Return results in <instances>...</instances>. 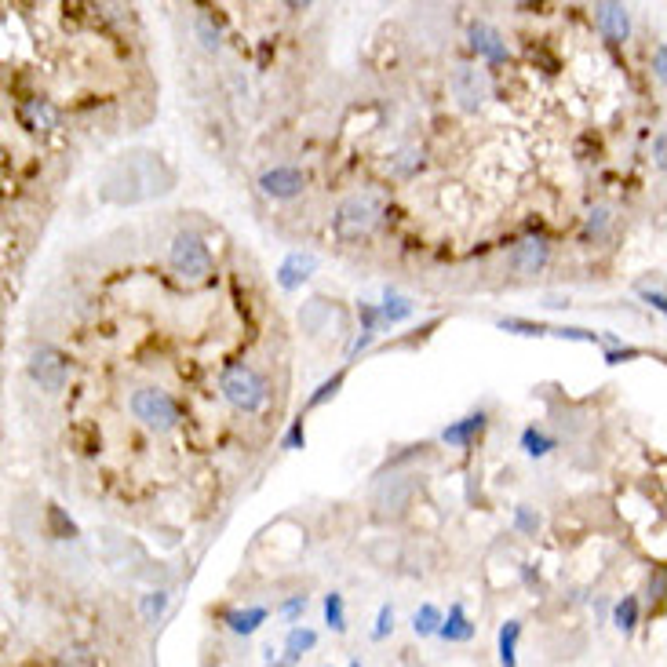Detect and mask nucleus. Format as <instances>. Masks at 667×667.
Masks as SVG:
<instances>
[{
	"instance_id": "nucleus-1",
	"label": "nucleus",
	"mask_w": 667,
	"mask_h": 667,
	"mask_svg": "<svg viewBox=\"0 0 667 667\" xmlns=\"http://www.w3.org/2000/svg\"><path fill=\"white\" fill-rule=\"evenodd\" d=\"M175 183L172 168L154 154H124L103 175V197L113 205H139L168 194Z\"/></svg>"
},
{
	"instance_id": "nucleus-2",
	"label": "nucleus",
	"mask_w": 667,
	"mask_h": 667,
	"mask_svg": "<svg viewBox=\"0 0 667 667\" xmlns=\"http://www.w3.org/2000/svg\"><path fill=\"white\" fill-rule=\"evenodd\" d=\"M380 216H383V197L372 194V190H361V194H350L339 201L332 226H336V234L343 241H361V237H369L380 226Z\"/></svg>"
},
{
	"instance_id": "nucleus-3",
	"label": "nucleus",
	"mask_w": 667,
	"mask_h": 667,
	"mask_svg": "<svg viewBox=\"0 0 667 667\" xmlns=\"http://www.w3.org/2000/svg\"><path fill=\"white\" fill-rule=\"evenodd\" d=\"M219 390L237 412H259L267 405V383L248 365H226L219 376Z\"/></svg>"
},
{
	"instance_id": "nucleus-4",
	"label": "nucleus",
	"mask_w": 667,
	"mask_h": 667,
	"mask_svg": "<svg viewBox=\"0 0 667 667\" xmlns=\"http://www.w3.org/2000/svg\"><path fill=\"white\" fill-rule=\"evenodd\" d=\"M168 263L183 281H205L212 274V252L197 234L183 230V234L172 237V248H168Z\"/></svg>"
},
{
	"instance_id": "nucleus-5",
	"label": "nucleus",
	"mask_w": 667,
	"mask_h": 667,
	"mask_svg": "<svg viewBox=\"0 0 667 667\" xmlns=\"http://www.w3.org/2000/svg\"><path fill=\"white\" fill-rule=\"evenodd\" d=\"M132 412L135 420H143L150 431H172L179 423V405L168 390L161 387H139L132 394Z\"/></svg>"
},
{
	"instance_id": "nucleus-6",
	"label": "nucleus",
	"mask_w": 667,
	"mask_h": 667,
	"mask_svg": "<svg viewBox=\"0 0 667 667\" xmlns=\"http://www.w3.org/2000/svg\"><path fill=\"white\" fill-rule=\"evenodd\" d=\"M449 88H452V99L460 106L463 113H478L485 103H489V77L485 70L471 66V62H460L449 77Z\"/></svg>"
},
{
	"instance_id": "nucleus-7",
	"label": "nucleus",
	"mask_w": 667,
	"mask_h": 667,
	"mask_svg": "<svg viewBox=\"0 0 667 667\" xmlns=\"http://www.w3.org/2000/svg\"><path fill=\"white\" fill-rule=\"evenodd\" d=\"M70 369H73L70 358L59 347H37L30 354V380L41 390H48V394H59L66 387Z\"/></svg>"
},
{
	"instance_id": "nucleus-8",
	"label": "nucleus",
	"mask_w": 667,
	"mask_h": 667,
	"mask_svg": "<svg viewBox=\"0 0 667 667\" xmlns=\"http://www.w3.org/2000/svg\"><path fill=\"white\" fill-rule=\"evenodd\" d=\"M547 259H551V245H547L544 237H525V241H518L507 252V267L518 278H533V274H540L547 267Z\"/></svg>"
},
{
	"instance_id": "nucleus-9",
	"label": "nucleus",
	"mask_w": 667,
	"mask_h": 667,
	"mask_svg": "<svg viewBox=\"0 0 667 667\" xmlns=\"http://www.w3.org/2000/svg\"><path fill=\"white\" fill-rule=\"evenodd\" d=\"M303 186H307V175L299 172L296 165H278V168H267V172L259 175V190H263L267 197H278V201L299 197L303 194Z\"/></svg>"
},
{
	"instance_id": "nucleus-10",
	"label": "nucleus",
	"mask_w": 667,
	"mask_h": 667,
	"mask_svg": "<svg viewBox=\"0 0 667 667\" xmlns=\"http://www.w3.org/2000/svg\"><path fill=\"white\" fill-rule=\"evenodd\" d=\"M412 493H416V478H409V474L387 478V482L376 489V507H380V514L398 518V514H405V507H409Z\"/></svg>"
},
{
	"instance_id": "nucleus-11",
	"label": "nucleus",
	"mask_w": 667,
	"mask_h": 667,
	"mask_svg": "<svg viewBox=\"0 0 667 667\" xmlns=\"http://www.w3.org/2000/svg\"><path fill=\"white\" fill-rule=\"evenodd\" d=\"M595 26L602 30V37L613 44H624L631 37V11L624 4H598L595 8Z\"/></svg>"
},
{
	"instance_id": "nucleus-12",
	"label": "nucleus",
	"mask_w": 667,
	"mask_h": 667,
	"mask_svg": "<svg viewBox=\"0 0 667 667\" xmlns=\"http://www.w3.org/2000/svg\"><path fill=\"white\" fill-rule=\"evenodd\" d=\"M314 270H318V256H314V252H288L278 267V285L285 288V292H296L303 281H310Z\"/></svg>"
},
{
	"instance_id": "nucleus-13",
	"label": "nucleus",
	"mask_w": 667,
	"mask_h": 667,
	"mask_svg": "<svg viewBox=\"0 0 667 667\" xmlns=\"http://www.w3.org/2000/svg\"><path fill=\"white\" fill-rule=\"evenodd\" d=\"M471 48L482 59L489 62H507L511 59V52H507V41L500 37V30H493L489 22H474L471 26Z\"/></svg>"
},
{
	"instance_id": "nucleus-14",
	"label": "nucleus",
	"mask_w": 667,
	"mask_h": 667,
	"mask_svg": "<svg viewBox=\"0 0 667 667\" xmlns=\"http://www.w3.org/2000/svg\"><path fill=\"white\" fill-rule=\"evenodd\" d=\"M482 431H485V412H471V416H463L460 423L445 427V431H442V442L452 445V449H463V445H471Z\"/></svg>"
},
{
	"instance_id": "nucleus-15",
	"label": "nucleus",
	"mask_w": 667,
	"mask_h": 667,
	"mask_svg": "<svg viewBox=\"0 0 667 667\" xmlns=\"http://www.w3.org/2000/svg\"><path fill=\"white\" fill-rule=\"evenodd\" d=\"M19 113H22V121H26V128H33V132H52V128H59V110H55L52 103H44V99H30Z\"/></svg>"
},
{
	"instance_id": "nucleus-16",
	"label": "nucleus",
	"mask_w": 667,
	"mask_h": 667,
	"mask_svg": "<svg viewBox=\"0 0 667 667\" xmlns=\"http://www.w3.org/2000/svg\"><path fill=\"white\" fill-rule=\"evenodd\" d=\"M318 646V635L310 631V627H292L285 638V660H274L270 667H292L303 653H310V649Z\"/></svg>"
},
{
	"instance_id": "nucleus-17",
	"label": "nucleus",
	"mask_w": 667,
	"mask_h": 667,
	"mask_svg": "<svg viewBox=\"0 0 667 667\" xmlns=\"http://www.w3.org/2000/svg\"><path fill=\"white\" fill-rule=\"evenodd\" d=\"M267 624V609L263 606H248V609H230L226 613V627L234 631V635H256L259 627Z\"/></svg>"
},
{
	"instance_id": "nucleus-18",
	"label": "nucleus",
	"mask_w": 667,
	"mask_h": 667,
	"mask_svg": "<svg viewBox=\"0 0 667 667\" xmlns=\"http://www.w3.org/2000/svg\"><path fill=\"white\" fill-rule=\"evenodd\" d=\"M416 314V303L405 296H398L394 288L383 292V303H380V321L383 325H401V321H409Z\"/></svg>"
},
{
	"instance_id": "nucleus-19",
	"label": "nucleus",
	"mask_w": 667,
	"mask_h": 667,
	"mask_svg": "<svg viewBox=\"0 0 667 667\" xmlns=\"http://www.w3.org/2000/svg\"><path fill=\"white\" fill-rule=\"evenodd\" d=\"M438 635L445 638V642H471L474 638V624L467 620V613H463V606L456 602V606L449 609V616H445V624Z\"/></svg>"
},
{
	"instance_id": "nucleus-20",
	"label": "nucleus",
	"mask_w": 667,
	"mask_h": 667,
	"mask_svg": "<svg viewBox=\"0 0 667 667\" xmlns=\"http://www.w3.org/2000/svg\"><path fill=\"white\" fill-rule=\"evenodd\" d=\"M518 635H522V624L518 620H507L500 627V667H518Z\"/></svg>"
},
{
	"instance_id": "nucleus-21",
	"label": "nucleus",
	"mask_w": 667,
	"mask_h": 667,
	"mask_svg": "<svg viewBox=\"0 0 667 667\" xmlns=\"http://www.w3.org/2000/svg\"><path fill=\"white\" fill-rule=\"evenodd\" d=\"M194 30H197V41H201V48L205 52H219V44H223V33H219V26L212 22V15H197L194 19Z\"/></svg>"
},
{
	"instance_id": "nucleus-22",
	"label": "nucleus",
	"mask_w": 667,
	"mask_h": 667,
	"mask_svg": "<svg viewBox=\"0 0 667 667\" xmlns=\"http://www.w3.org/2000/svg\"><path fill=\"white\" fill-rule=\"evenodd\" d=\"M442 624H445L442 613H438L434 606H420V609H416V616H412V631H416L420 638L438 635V631H442Z\"/></svg>"
},
{
	"instance_id": "nucleus-23",
	"label": "nucleus",
	"mask_w": 667,
	"mask_h": 667,
	"mask_svg": "<svg viewBox=\"0 0 667 667\" xmlns=\"http://www.w3.org/2000/svg\"><path fill=\"white\" fill-rule=\"evenodd\" d=\"M613 624L624 631V635H631L635 631V624H638V598H631V595H624L620 602H616V609H613Z\"/></svg>"
},
{
	"instance_id": "nucleus-24",
	"label": "nucleus",
	"mask_w": 667,
	"mask_h": 667,
	"mask_svg": "<svg viewBox=\"0 0 667 667\" xmlns=\"http://www.w3.org/2000/svg\"><path fill=\"white\" fill-rule=\"evenodd\" d=\"M609 223H613V212L609 208H595L591 216H587L584 223V241L591 245V241H602V237L609 234Z\"/></svg>"
},
{
	"instance_id": "nucleus-25",
	"label": "nucleus",
	"mask_w": 667,
	"mask_h": 667,
	"mask_svg": "<svg viewBox=\"0 0 667 667\" xmlns=\"http://www.w3.org/2000/svg\"><path fill=\"white\" fill-rule=\"evenodd\" d=\"M503 332H514V336H551V325H540V321H525V318H500L496 321Z\"/></svg>"
},
{
	"instance_id": "nucleus-26",
	"label": "nucleus",
	"mask_w": 667,
	"mask_h": 667,
	"mask_svg": "<svg viewBox=\"0 0 667 667\" xmlns=\"http://www.w3.org/2000/svg\"><path fill=\"white\" fill-rule=\"evenodd\" d=\"M522 449L529 456H547V452L555 449V438H547L544 431H536V427H525L522 431Z\"/></svg>"
},
{
	"instance_id": "nucleus-27",
	"label": "nucleus",
	"mask_w": 667,
	"mask_h": 667,
	"mask_svg": "<svg viewBox=\"0 0 667 667\" xmlns=\"http://www.w3.org/2000/svg\"><path fill=\"white\" fill-rule=\"evenodd\" d=\"M325 620L332 631H347V613H343V595H325Z\"/></svg>"
},
{
	"instance_id": "nucleus-28",
	"label": "nucleus",
	"mask_w": 667,
	"mask_h": 667,
	"mask_svg": "<svg viewBox=\"0 0 667 667\" xmlns=\"http://www.w3.org/2000/svg\"><path fill=\"white\" fill-rule=\"evenodd\" d=\"M343 380H347V372H336L332 380H325V383H321V387L314 390V394H310V401H307L310 409H318V405H325V401H329V398H336V394H339V387H343Z\"/></svg>"
},
{
	"instance_id": "nucleus-29",
	"label": "nucleus",
	"mask_w": 667,
	"mask_h": 667,
	"mask_svg": "<svg viewBox=\"0 0 667 667\" xmlns=\"http://www.w3.org/2000/svg\"><path fill=\"white\" fill-rule=\"evenodd\" d=\"M390 168H394V175H412V172H420V168H423V154H420V150H401V154H394Z\"/></svg>"
},
{
	"instance_id": "nucleus-30",
	"label": "nucleus",
	"mask_w": 667,
	"mask_h": 667,
	"mask_svg": "<svg viewBox=\"0 0 667 667\" xmlns=\"http://www.w3.org/2000/svg\"><path fill=\"white\" fill-rule=\"evenodd\" d=\"M48 525H52V533L59 536V540H73V536H77V525L70 522V518H66V514H62V507H48Z\"/></svg>"
},
{
	"instance_id": "nucleus-31",
	"label": "nucleus",
	"mask_w": 667,
	"mask_h": 667,
	"mask_svg": "<svg viewBox=\"0 0 667 667\" xmlns=\"http://www.w3.org/2000/svg\"><path fill=\"white\" fill-rule=\"evenodd\" d=\"M165 609H168V595H165V591H150V595H143V616H146V624H157Z\"/></svg>"
},
{
	"instance_id": "nucleus-32",
	"label": "nucleus",
	"mask_w": 667,
	"mask_h": 667,
	"mask_svg": "<svg viewBox=\"0 0 667 667\" xmlns=\"http://www.w3.org/2000/svg\"><path fill=\"white\" fill-rule=\"evenodd\" d=\"M514 525H518V533L536 536V529H540V514H533V507L518 503V507H514Z\"/></svg>"
},
{
	"instance_id": "nucleus-33",
	"label": "nucleus",
	"mask_w": 667,
	"mask_h": 667,
	"mask_svg": "<svg viewBox=\"0 0 667 667\" xmlns=\"http://www.w3.org/2000/svg\"><path fill=\"white\" fill-rule=\"evenodd\" d=\"M635 292H638V296H642V299H646L649 307L660 310V314H664V318H667V296H664V292H660V288H649L646 281H638Z\"/></svg>"
},
{
	"instance_id": "nucleus-34",
	"label": "nucleus",
	"mask_w": 667,
	"mask_h": 667,
	"mask_svg": "<svg viewBox=\"0 0 667 667\" xmlns=\"http://www.w3.org/2000/svg\"><path fill=\"white\" fill-rule=\"evenodd\" d=\"M285 449H288V452L307 449V431H303V416H296V420H292V427H288V434H285Z\"/></svg>"
},
{
	"instance_id": "nucleus-35",
	"label": "nucleus",
	"mask_w": 667,
	"mask_h": 667,
	"mask_svg": "<svg viewBox=\"0 0 667 667\" xmlns=\"http://www.w3.org/2000/svg\"><path fill=\"white\" fill-rule=\"evenodd\" d=\"M631 358H642V350L638 347H609L606 350V365H624Z\"/></svg>"
},
{
	"instance_id": "nucleus-36",
	"label": "nucleus",
	"mask_w": 667,
	"mask_h": 667,
	"mask_svg": "<svg viewBox=\"0 0 667 667\" xmlns=\"http://www.w3.org/2000/svg\"><path fill=\"white\" fill-rule=\"evenodd\" d=\"M649 598L653 602L667 598V569H653V576H649Z\"/></svg>"
},
{
	"instance_id": "nucleus-37",
	"label": "nucleus",
	"mask_w": 667,
	"mask_h": 667,
	"mask_svg": "<svg viewBox=\"0 0 667 667\" xmlns=\"http://www.w3.org/2000/svg\"><path fill=\"white\" fill-rule=\"evenodd\" d=\"M394 627V609L390 606H380V616H376V627H372V638L380 642V638H387V631Z\"/></svg>"
},
{
	"instance_id": "nucleus-38",
	"label": "nucleus",
	"mask_w": 667,
	"mask_h": 667,
	"mask_svg": "<svg viewBox=\"0 0 667 667\" xmlns=\"http://www.w3.org/2000/svg\"><path fill=\"white\" fill-rule=\"evenodd\" d=\"M653 77H657L660 84H667V44L653 48Z\"/></svg>"
},
{
	"instance_id": "nucleus-39",
	"label": "nucleus",
	"mask_w": 667,
	"mask_h": 667,
	"mask_svg": "<svg viewBox=\"0 0 667 667\" xmlns=\"http://www.w3.org/2000/svg\"><path fill=\"white\" fill-rule=\"evenodd\" d=\"M653 165H657L660 172H667V128L657 132V139H653Z\"/></svg>"
},
{
	"instance_id": "nucleus-40",
	"label": "nucleus",
	"mask_w": 667,
	"mask_h": 667,
	"mask_svg": "<svg viewBox=\"0 0 667 667\" xmlns=\"http://www.w3.org/2000/svg\"><path fill=\"white\" fill-rule=\"evenodd\" d=\"M303 609H307V595H292L285 602V606H281V613L288 616V620H296L299 613H303Z\"/></svg>"
},
{
	"instance_id": "nucleus-41",
	"label": "nucleus",
	"mask_w": 667,
	"mask_h": 667,
	"mask_svg": "<svg viewBox=\"0 0 667 667\" xmlns=\"http://www.w3.org/2000/svg\"><path fill=\"white\" fill-rule=\"evenodd\" d=\"M350 667H361V664H350Z\"/></svg>"
}]
</instances>
